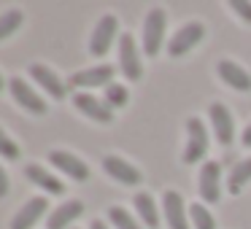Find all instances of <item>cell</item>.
Wrapping results in <instances>:
<instances>
[{"label": "cell", "mask_w": 251, "mask_h": 229, "mask_svg": "<svg viewBox=\"0 0 251 229\" xmlns=\"http://www.w3.org/2000/svg\"><path fill=\"white\" fill-rule=\"evenodd\" d=\"M165 24H168V17H165L162 8H151L143 22V51L149 57L159 54L162 49V41H165Z\"/></svg>", "instance_id": "obj_1"}, {"label": "cell", "mask_w": 251, "mask_h": 229, "mask_svg": "<svg viewBox=\"0 0 251 229\" xmlns=\"http://www.w3.org/2000/svg\"><path fill=\"white\" fill-rule=\"evenodd\" d=\"M116 30H119V19H116L114 14L100 17V22L95 24V30H92V38H89V51H92V57L108 54L111 44H114V38H116Z\"/></svg>", "instance_id": "obj_2"}, {"label": "cell", "mask_w": 251, "mask_h": 229, "mask_svg": "<svg viewBox=\"0 0 251 229\" xmlns=\"http://www.w3.org/2000/svg\"><path fill=\"white\" fill-rule=\"evenodd\" d=\"M202 38H205V27H202L200 22L184 24V27H178V33L170 38L168 54H170V57H184V54H189V51L195 49V46L200 44Z\"/></svg>", "instance_id": "obj_3"}, {"label": "cell", "mask_w": 251, "mask_h": 229, "mask_svg": "<svg viewBox=\"0 0 251 229\" xmlns=\"http://www.w3.org/2000/svg\"><path fill=\"white\" fill-rule=\"evenodd\" d=\"M186 135H189V140H186V148H184V162L195 164V162H200L208 151V132H205V127H202V121L197 119V116H192V119L186 121Z\"/></svg>", "instance_id": "obj_4"}, {"label": "cell", "mask_w": 251, "mask_h": 229, "mask_svg": "<svg viewBox=\"0 0 251 229\" xmlns=\"http://www.w3.org/2000/svg\"><path fill=\"white\" fill-rule=\"evenodd\" d=\"M119 68L125 73V78L130 81H141L143 78V65H141V54L132 35H122L119 38Z\"/></svg>", "instance_id": "obj_5"}, {"label": "cell", "mask_w": 251, "mask_h": 229, "mask_svg": "<svg viewBox=\"0 0 251 229\" xmlns=\"http://www.w3.org/2000/svg\"><path fill=\"white\" fill-rule=\"evenodd\" d=\"M73 105H76V108L81 111L84 116L100 121V124H108V121H114V108H111L105 100L95 97V94H89V92H73Z\"/></svg>", "instance_id": "obj_6"}, {"label": "cell", "mask_w": 251, "mask_h": 229, "mask_svg": "<svg viewBox=\"0 0 251 229\" xmlns=\"http://www.w3.org/2000/svg\"><path fill=\"white\" fill-rule=\"evenodd\" d=\"M114 78V68L111 65H95L89 70H78L68 78L71 89H98V87H108Z\"/></svg>", "instance_id": "obj_7"}, {"label": "cell", "mask_w": 251, "mask_h": 229, "mask_svg": "<svg viewBox=\"0 0 251 229\" xmlns=\"http://www.w3.org/2000/svg\"><path fill=\"white\" fill-rule=\"evenodd\" d=\"M30 78H35V84H38L46 94H51V100H65L68 84L62 81V78L51 70V68H46V65H30Z\"/></svg>", "instance_id": "obj_8"}, {"label": "cell", "mask_w": 251, "mask_h": 229, "mask_svg": "<svg viewBox=\"0 0 251 229\" xmlns=\"http://www.w3.org/2000/svg\"><path fill=\"white\" fill-rule=\"evenodd\" d=\"M8 89H11L14 100H17L25 111L38 114V116L46 114V100L41 97L38 92H33V89H30V84L25 81V78H11V81H8Z\"/></svg>", "instance_id": "obj_9"}, {"label": "cell", "mask_w": 251, "mask_h": 229, "mask_svg": "<svg viewBox=\"0 0 251 229\" xmlns=\"http://www.w3.org/2000/svg\"><path fill=\"white\" fill-rule=\"evenodd\" d=\"M211 124H213V132H216V140L222 146H229L235 137V121H232V114L224 103H213L211 105Z\"/></svg>", "instance_id": "obj_10"}, {"label": "cell", "mask_w": 251, "mask_h": 229, "mask_svg": "<svg viewBox=\"0 0 251 229\" xmlns=\"http://www.w3.org/2000/svg\"><path fill=\"white\" fill-rule=\"evenodd\" d=\"M49 162L73 181H87L89 178V167L78 157H73L71 151H49Z\"/></svg>", "instance_id": "obj_11"}, {"label": "cell", "mask_w": 251, "mask_h": 229, "mask_svg": "<svg viewBox=\"0 0 251 229\" xmlns=\"http://www.w3.org/2000/svg\"><path fill=\"white\" fill-rule=\"evenodd\" d=\"M219 178H222V167L219 162H205L200 170V191L202 202H219V194H222V186H219Z\"/></svg>", "instance_id": "obj_12"}, {"label": "cell", "mask_w": 251, "mask_h": 229, "mask_svg": "<svg viewBox=\"0 0 251 229\" xmlns=\"http://www.w3.org/2000/svg\"><path fill=\"white\" fill-rule=\"evenodd\" d=\"M103 167H105V173H108L114 181H119L122 186H138V183H141V178H143V175L138 173V167H132L130 162L114 157V154L103 159Z\"/></svg>", "instance_id": "obj_13"}, {"label": "cell", "mask_w": 251, "mask_h": 229, "mask_svg": "<svg viewBox=\"0 0 251 229\" xmlns=\"http://www.w3.org/2000/svg\"><path fill=\"white\" fill-rule=\"evenodd\" d=\"M216 73H219V78H222L224 84H229L232 89H238V92H251V76H249L246 68L238 65V62L222 60L216 65Z\"/></svg>", "instance_id": "obj_14"}, {"label": "cell", "mask_w": 251, "mask_h": 229, "mask_svg": "<svg viewBox=\"0 0 251 229\" xmlns=\"http://www.w3.org/2000/svg\"><path fill=\"white\" fill-rule=\"evenodd\" d=\"M46 207H49L46 197H33V200H27L22 207H19L17 216H14L11 229H33L35 224H38V218L46 213Z\"/></svg>", "instance_id": "obj_15"}, {"label": "cell", "mask_w": 251, "mask_h": 229, "mask_svg": "<svg viewBox=\"0 0 251 229\" xmlns=\"http://www.w3.org/2000/svg\"><path fill=\"white\" fill-rule=\"evenodd\" d=\"M162 207H165V218H168L170 229H189V224H186V213H189V207L184 205V200H181L178 191H165Z\"/></svg>", "instance_id": "obj_16"}, {"label": "cell", "mask_w": 251, "mask_h": 229, "mask_svg": "<svg viewBox=\"0 0 251 229\" xmlns=\"http://www.w3.org/2000/svg\"><path fill=\"white\" fill-rule=\"evenodd\" d=\"M84 213V205L78 200H71V202H62L60 207L51 210V216L46 218V227L49 229H68L78 216Z\"/></svg>", "instance_id": "obj_17"}, {"label": "cell", "mask_w": 251, "mask_h": 229, "mask_svg": "<svg viewBox=\"0 0 251 229\" xmlns=\"http://www.w3.org/2000/svg\"><path fill=\"white\" fill-rule=\"evenodd\" d=\"M25 175H27V178L33 181L35 186H41L44 191H49L51 197H60L62 191H65L62 181L54 178V175H51L49 170L44 167V164H27V167H25Z\"/></svg>", "instance_id": "obj_18"}, {"label": "cell", "mask_w": 251, "mask_h": 229, "mask_svg": "<svg viewBox=\"0 0 251 229\" xmlns=\"http://www.w3.org/2000/svg\"><path fill=\"white\" fill-rule=\"evenodd\" d=\"M135 207H138V216L146 221V227H159V213H157V202H154L151 194H146V191H138L135 194Z\"/></svg>", "instance_id": "obj_19"}, {"label": "cell", "mask_w": 251, "mask_h": 229, "mask_svg": "<svg viewBox=\"0 0 251 229\" xmlns=\"http://www.w3.org/2000/svg\"><path fill=\"white\" fill-rule=\"evenodd\" d=\"M251 181V157L243 159V162H238L232 170H229V178H227V189L229 194H240L243 191V186Z\"/></svg>", "instance_id": "obj_20"}, {"label": "cell", "mask_w": 251, "mask_h": 229, "mask_svg": "<svg viewBox=\"0 0 251 229\" xmlns=\"http://www.w3.org/2000/svg\"><path fill=\"white\" fill-rule=\"evenodd\" d=\"M22 22H25V17H22V11H17V8L0 14V41L17 33V30L22 27Z\"/></svg>", "instance_id": "obj_21"}, {"label": "cell", "mask_w": 251, "mask_h": 229, "mask_svg": "<svg viewBox=\"0 0 251 229\" xmlns=\"http://www.w3.org/2000/svg\"><path fill=\"white\" fill-rule=\"evenodd\" d=\"M108 221L114 224L116 229H141V224H138L135 218H132L125 207H119V205H111L108 207Z\"/></svg>", "instance_id": "obj_22"}, {"label": "cell", "mask_w": 251, "mask_h": 229, "mask_svg": "<svg viewBox=\"0 0 251 229\" xmlns=\"http://www.w3.org/2000/svg\"><path fill=\"white\" fill-rule=\"evenodd\" d=\"M189 218H192V224H195V229H216V221H213V216L208 213V207L200 205V202L189 205Z\"/></svg>", "instance_id": "obj_23"}, {"label": "cell", "mask_w": 251, "mask_h": 229, "mask_svg": "<svg viewBox=\"0 0 251 229\" xmlns=\"http://www.w3.org/2000/svg\"><path fill=\"white\" fill-rule=\"evenodd\" d=\"M127 87H122V84H108L105 87V103L111 105V108H122V105H127Z\"/></svg>", "instance_id": "obj_24"}, {"label": "cell", "mask_w": 251, "mask_h": 229, "mask_svg": "<svg viewBox=\"0 0 251 229\" xmlns=\"http://www.w3.org/2000/svg\"><path fill=\"white\" fill-rule=\"evenodd\" d=\"M0 157L11 159V162H14V159H19V146H17V143H14L3 130H0Z\"/></svg>", "instance_id": "obj_25"}, {"label": "cell", "mask_w": 251, "mask_h": 229, "mask_svg": "<svg viewBox=\"0 0 251 229\" xmlns=\"http://www.w3.org/2000/svg\"><path fill=\"white\" fill-rule=\"evenodd\" d=\"M229 6H232V11H238V17L243 19V22L251 24V3L249 0H232Z\"/></svg>", "instance_id": "obj_26"}, {"label": "cell", "mask_w": 251, "mask_h": 229, "mask_svg": "<svg viewBox=\"0 0 251 229\" xmlns=\"http://www.w3.org/2000/svg\"><path fill=\"white\" fill-rule=\"evenodd\" d=\"M8 194V175H6V170L0 167V200Z\"/></svg>", "instance_id": "obj_27"}, {"label": "cell", "mask_w": 251, "mask_h": 229, "mask_svg": "<svg viewBox=\"0 0 251 229\" xmlns=\"http://www.w3.org/2000/svg\"><path fill=\"white\" fill-rule=\"evenodd\" d=\"M240 140H243V146H249V148H251V124L243 130V135H240Z\"/></svg>", "instance_id": "obj_28"}, {"label": "cell", "mask_w": 251, "mask_h": 229, "mask_svg": "<svg viewBox=\"0 0 251 229\" xmlns=\"http://www.w3.org/2000/svg\"><path fill=\"white\" fill-rule=\"evenodd\" d=\"M89 229H108V224H105V221H100V218H95V221L89 224Z\"/></svg>", "instance_id": "obj_29"}, {"label": "cell", "mask_w": 251, "mask_h": 229, "mask_svg": "<svg viewBox=\"0 0 251 229\" xmlns=\"http://www.w3.org/2000/svg\"><path fill=\"white\" fill-rule=\"evenodd\" d=\"M3 87H6V81H3V76H0V92H3Z\"/></svg>", "instance_id": "obj_30"}]
</instances>
